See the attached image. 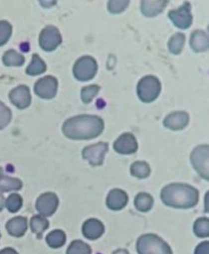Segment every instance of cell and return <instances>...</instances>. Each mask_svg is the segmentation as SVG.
Returning a JSON list of instances; mask_svg holds the SVG:
<instances>
[{"instance_id": "obj_1", "label": "cell", "mask_w": 209, "mask_h": 254, "mask_svg": "<svg viewBox=\"0 0 209 254\" xmlns=\"http://www.w3.org/2000/svg\"><path fill=\"white\" fill-rule=\"evenodd\" d=\"M104 122L94 115H79L67 120L62 130L67 137L73 139H90L103 133Z\"/></svg>"}, {"instance_id": "obj_2", "label": "cell", "mask_w": 209, "mask_h": 254, "mask_svg": "<svg viewBox=\"0 0 209 254\" xmlns=\"http://www.w3.org/2000/svg\"><path fill=\"white\" fill-rule=\"evenodd\" d=\"M161 199L167 206L190 209L198 203L199 191L188 184L174 183L162 189Z\"/></svg>"}, {"instance_id": "obj_3", "label": "cell", "mask_w": 209, "mask_h": 254, "mask_svg": "<svg viewBox=\"0 0 209 254\" xmlns=\"http://www.w3.org/2000/svg\"><path fill=\"white\" fill-rule=\"evenodd\" d=\"M138 254H173L170 245L152 233L142 235L136 244Z\"/></svg>"}, {"instance_id": "obj_4", "label": "cell", "mask_w": 209, "mask_h": 254, "mask_svg": "<svg viewBox=\"0 0 209 254\" xmlns=\"http://www.w3.org/2000/svg\"><path fill=\"white\" fill-rule=\"evenodd\" d=\"M161 90L159 80L153 75L143 77L137 86V96L140 101L145 103L154 102L159 96Z\"/></svg>"}, {"instance_id": "obj_5", "label": "cell", "mask_w": 209, "mask_h": 254, "mask_svg": "<svg viewBox=\"0 0 209 254\" xmlns=\"http://www.w3.org/2000/svg\"><path fill=\"white\" fill-rule=\"evenodd\" d=\"M98 66L91 56H83L76 61L73 66V75L79 81H86L92 79L97 74Z\"/></svg>"}, {"instance_id": "obj_6", "label": "cell", "mask_w": 209, "mask_h": 254, "mask_svg": "<svg viewBox=\"0 0 209 254\" xmlns=\"http://www.w3.org/2000/svg\"><path fill=\"white\" fill-rule=\"evenodd\" d=\"M191 161L200 176L209 181V145H199L194 148L191 154Z\"/></svg>"}, {"instance_id": "obj_7", "label": "cell", "mask_w": 209, "mask_h": 254, "mask_svg": "<svg viewBox=\"0 0 209 254\" xmlns=\"http://www.w3.org/2000/svg\"><path fill=\"white\" fill-rule=\"evenodd\" d=\"M62 42L61 33L55 26H48L40 32L39 44L46 52L55 50Z\"/></svg>"}, {"instance_id": "obj_8", "label": "cell", "mask_w": 209, "mask_h": 254, "mask_svg": "<svg viewBox=\"0 0 209 254\" xmlns=\"http://www.w3.org/2000/svg\"><path fill=\"white\" fill-rule=\"evenodd\" d=\"M168 17L176 27L181 29H188L193 22L191 3L185 2L178 9L169 11Z\"/></svg>"}, {"instance_id": "obj_9", "label": "cell", "mask_w": 209, "mask_h": 254, "mask_svg": "<svg viewBox=\"0 0 209 254\" xmlns=\"http://www.w3.org/2000/svg\"><path fill=\"white\" fill-rule=\"evenodd\" d=\"M108 151V144L100 142L94 145L85 147L82 151V156L88 160L91 166H98L103 165L104 156Z\"/></svg>"}, {"instance_id": "obj_10", "label": "cell", "mask_w": 209, "mask_h": 254, "mask_svg": "<svg viewBox=\"0 0 209 254\" xmlns=\"http://www.w3.org/2000/svg\"><path fill=\"white\" fill-rule=\"evenodd\" d=\"M58 90V81L55 77L47 75L40 78L34 85V92L39 97L51 99L55 97Z\"/></svg>"}, {"instance_id": "obj_11", "label": "cell", "mask_w": 209, "mask_h": 254, "mask_svg": "<svg viewBox=\"0 0 209 254\" xmlns=\"http://www.w3.org/2000/svg\"><path fill=\"white\" fill-rule=\"evenodd\" d=\"M58 198L53 192L42 194L36 202V209L40 215L45 217L51 216L58 209Z\"/></svg>"}, {"instance_id": "obj_12", "label": "cell", "mask_w": 209, "mask_h": 254, "mask_svg": "<svg viewBox=\"0 0 209 254\" xmlns=\"http://www.w3.org/2000/svg\"><path fill=\"white\" fill-rule=\"evenodd\" d=\"M113 148L121 154H134L138 148L137 139L130 133H122L113 143Z\"/></svg>"}, {"instance_id": "obj_13", "label": "cell", "mask_w": 209, "mask_h": 254, "mask_svg": "<svg viewBox=\"0 0 209 254\" xmlns=\"http://www.w3.org/2000/svg\"><path fill=\"white\" fill-rule=\"evenodd\" d=\"M9 99L16 108L19 109H25L31 104L29 89L25 85L18 86L10 91Z\"/></svg>"}, {"instance_id": "obj_14", "label": "cell", "mask_w": 209, "mask_h": 254, "mask_svg": "<svg viewBox=\"0 0 209 254\" xmlns=\"http://www.w3.org/2000/svg\"><path fill=\"white\" fill-rule=\"evenodd\" d=\"M128 201V194L125 191L120 189H113L107 194L106 205L110 210L119 211L126 206Z\"/></svg>"}, {"instance_id": "obj_15", "label": "cell", "mask_w": 209, "mask_h": 254, "mask_svg": "<svg viewBox=\"0 0 209 254\" xmlns=\"http://www.w3.org/2000/svg\"><path fill=\"white\" fill-rule=\"evenodd\" d=\"M189 123V116L185 111H176L164 118V126L172 130H180L185 128Z\"/></svg>"}, {"instance_id": "obj_16", "label": "cell", "mask_w": 209, "mask_h": 254, "mask_svg": "<svg viewBox=\"0 0 209 254\" xmlns=\"http://www.w3.org/2000/svg\"><path fill=\"white\" fill-rule=\"evenodd\" d=\"M104 233V226L100 220L90 218L82 226V233L89 240H96Z\"/></svg>"}, {"instance_id": "obj_17", "label": "cell", "mask_w": 209, "mask_h": 254, "mask_svg": "<svg viewBox=\"0 0 209 254\" xmlns=\"http://www.w3.org/2000/svg\"><path fill=\"white\" fill-rule=\"evenodd\" d=\"M190 45L196 53L206 51L209 48L208 34L202 30H197L193 32L190 38Z\"/></svg>"}, {"instance_id": "obj_18", "label": "cell", "mask_w": 209, "mask_h": 254, "mask_svg": "<svg viewBox=\"0 0 209 254\" xmlns=\"http://www.w3.org/2000/svg\"><path fill=\"white\" fill-rule=\"evenodd\" d=\"M28 228L27 218L18 216L7 221L6 229L10 236L20 237L23 236Z\"/></svg>"}, {"instance_id": "obj_19", "label": "cell", "mask_w": 209, "mask_h": 254, "mask_svg": "<svg viewBox=\"0 0 209 254\" xmlns=\"http://www.w3.org/2000/svg\"><path fill=\"white\" fill-rule=\"evenodd\" d=\"M168 2V1H142L140 9L143 15L153 17L161 14Z\"/></svg>"}, {"instance_id": "obj_20", "label": "cell", "mask_w": 209, "mask_h": 254, "mask_svg": "<svg viewBox=\"0 0 209 254\" xmlns=\"http://www.w3.org/2000/svg\"><path fill=\"white\" fill-rule=\"evenodd\" d=\"M22 182L17 178H10L3 173L2 169L0 167V191H17L22 188Z\"/></svg>"}, {"instance_id": "obj_21", "label": "cell", "mask_w": 209, "mask_h": 254, "mask_svg": "<svg viewBox=\"0 0 209 254\" xmlns=\"http://www.w3.org/2000/svg\"><path fill=\"white\" fill-rule=\"evenodd\" d=\"M134 203L137 210L141 212H147L153 206V197L148 193L140 192L136 195Z\"/></svg>"}, {"instance_id": "obj_22", "label": "cell", "mask_w": 209, "mask_h": 254, "mask_svg": "<svg viewBox=\"0 0 209 254\" xmlns=\"http://www.w3.org/2000/svg\"><path fill=\"white\" fill-rule=\"evenodd\" d=\"M130 172L132 176L139 179H144L150 175L151 169L149 164L146 162L136 161L131 164Z\"/></svg>"}, {"instance_id": "obj_23", "label": "cell", "mask_w": 209, "mask_h": 254, "mask_svg": "<svg viewBox=\"0 0 209 254\" xmlns=\"http://www.w3.org/2000/svg\"><path fill=\"white\" fill-rule=\"evenodd\" d=\"M31 231L35 233L38 239H41L43 232L49 227V222L40 215H34L31 219Z\"/></svg>"}, {"instance_id": "obj_24", "label": "cell", "mask_w": 209, "mask_h": 254, "mask_svg": "<svg viewBox=\"0 0 209 254\" xmlns=\"http://www.w3.org/2000/svg\"><path fill=\"white\" fill-rule=\"evenodd\" d=\"M46 243L50 248H59L66 242V235L61 230H55L49 233L46 237Z\"/></svg>"}, {"instance_id": "obj_25", "label": "cell", "mask_w": 209, "mask_h": 254, "mask_svg": "<svg viewBox=\"0 0 209 254\" xmlns=\"http://www.w3.org/2000/svg\"><path fill=\"white\" fill-rule=\"evenodd\" d=\"M185 42V34L178 32L171 37L168 43V48L173 55H179L183 49Z\"/></svg>"}, {"instance_id": "obj_26", "label": "cell", "mask_w": 209, "mask_h": 254, "mask_svg": "<svg viewBox=\"0 0 209 254\" xmlns=\"http://www.w3.org/2000/svg\"><path fill=\"white\" fill-rule=\"evenodd\" d=\"M46 66L45 62L37 55L32 56L31 64L26 69V73L29 75H37L43 73L46 71Z\"/></svg>"}, {"instance_id": "obj_27", "label": "cell", "mask_w": 209, "mask_h": 254, "mask_svg": "<svg viewBox=\"0 0 209 254\" xmlns=\"http://www.w3.org/2000/svg\"><path fill=\"white\" fill-rule=\"evenodd\" d=\"M2 62L5 66H19L23 64L25 58L14 50H9L4 53L2 57Z\"/></svg>"}, {"instance_id": "obj_28", "label": "cell", "mask_w": 209, "mask_h": 254, "mask_svg": "<svg viewBox=\"0 0 209 254\" xmlns=\"http://www.w3.org/2000/svg\"><path fill=\"white\" fill-rule=\"evenodd\" d=\"M194 233L199 238L209 237V218H205V217L198 218L194 224Z\"/></svg>"}, {"instance_id": "obj_29", "label": "cell", "mask_w": 209, "mask_h": 254, "mask_svg": "<svg viewBox=\"0 0 209 254\" xmlns=\"http://www.w3.org/2000/svg\"><path fill=\"white\" fill-rule=\"evenodd\" d=\"M91 247L80 240H75L71 242L67 250V254H91Z\"/></svg>"}, {"instance_id": "obj_30", "label": "cell", "mask_w": 209, "mask_h": 254, "mask_svg": "<svg viewBox=\"0 0 209 254\" xmlns=\"http://www.w3.org/2000/svg\"><path fill=\"white\" fill-rule=\"evenodd\" d=\"M22 204V197L19 194H15V193L10 194L6 200V207L10 212H16L19 211Z\"/></svg>"}, {"instance_id": "obj_31", "label": "cell", "mask_w": 209, "mask_h": 254, "mask_svg": "<svg viewBox=\"0 0 209 254\" xmlns=\"http://www.w3.org/2000/svg\"><path fill=\"white\" fill-rule=\"evenodd\" d=\"M100 87L98 85H90L82 89L81 93L82 102L84 103H90L100 91Z\"/></svg>"}, {"instance_id": "obj_32", "label": "cell", "mask_w": 209, "mask_h": 254, "mask_svg": "<svg viewBox=\"0 0 209 254\" xmlns=\"http://www.w3.org/2000/svg\"><path fill=\"white\" fill-rule=\"evenodd\" d=\"M128 0H112L107 2V9L112 14H119L128 7Z\"/></svg>"}, {"instance_id": "obj_33", "label": "cell", "mask_w": 209, "mask_h": 254, "mask_svg": "<svg viewBox=\"0 0 209 254\" xmlns=\"http://www.w3.org/2000/svg\"><path fill=\"white\" fill-rule=\"evenodd\" d=\"M12 27L8 22L0 21V46L4 45L11 35Z\"/></svg>"}, {"instance_id": "obj_34", "label": "cell", "mask_w": 209, "mask_h": 254, "mask_svg": "<svg viewBox=\"0 0 209 254\" xmlns=\"http://www.w3.org/2000/svg\"><path fill=\"white\" fill-rule=\"evenodd\" d=\"M10 120L11 111L2 102H0V130L6 127L10 123Z\"/></svg>"}, {"instance_id": "obj_35", "label": "cell", "mask_w": 209, "mask_h": 254, "mask_svg": "<svg viewBox=\"0 0 209 254\" xmlns=\"http://www.w3.org/2000/svg\"><path fill=\"white\" fill-rule=\"evenodd\" d=\"M194 254H209V241H205V242L200 243V245L196 248Z\"/></svg>"}, {"instance_id": "obj_36", "label": "cell", "mask_w": 209, "mask_h": 254, "mask_svg": "<svg viewBox=\"0 0 209 254\" xmlns=\"http://www.w3.org/2000/svg\"><path fill=\"white\" fill-rule=\"evenodd\" d=\"M0 254H18L17 252H16L15 250H13V248H4V249L1 250L0 251Z\"/></svg>"}, {"instance_id": "obj_37", "label": "cell", "mask_w": 209, "mask_h": 254, "mask_svg": "<svg viewBox=\"0 0 209 254\" xmlns=\"http://www.w3.org/2000/svg\"><path fill=\"white\" fill-rule=\"evenodd\" d=\"M4 206V197L2 194L0 193V212L2 210Z\"/></svg>"}, {"instance_id": "obj_38", "label": "cell", "mask_w": 209, "mask_h": 254, "mask_svg": "<svg viewBox=\"0 0 209 254\" xmlns=\"http://www.w3.org/2000/svg\"><path fill=\"white\" fill-rule=\"evenodd\" d=\"M0 236H1V235H0Z\"/></svg>"}]
</instances>
